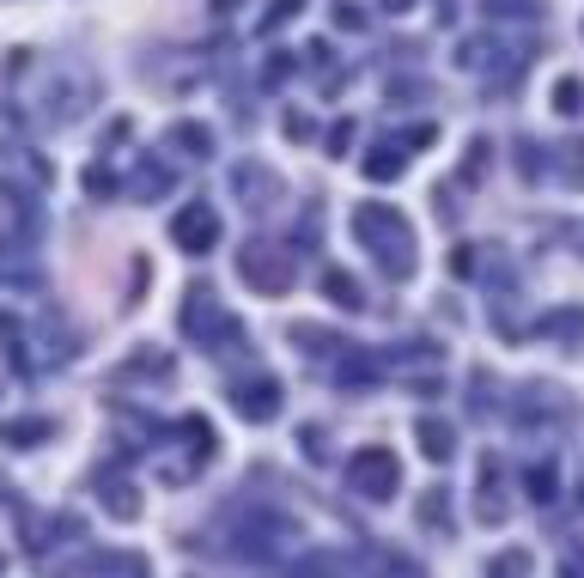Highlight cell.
Wrapping results in <instances>:
<instances>
[{"label": "cell", "mask_w": 584, "mask_h": 578, "mask_svg": "<svg viewBox=\"0 0 584 578\" xmlns=\"http://www.w3.org/2000/svg\"><path fill=\"white\" fill-rule=\"evenodd\" d=\"M353 238L372 250L396 280H408L414 274V238H408V220L396 207H384V201H365V207H353Z\"/></svg>", "instance_id": "cell-1"}, {"label": "cell", "mask_w": 584, "mask_h": 578, "mask_svg": "<svg viewBox=\"0 0 584 578\" xmlns=\"http://www.w3.org/2000/svg\"><path fill=\"white\" fill-rule=\"evenodd\" d=\"M238 280L250 286V293H262V299H286L292 293V250H280L268 238H250L238 250Z\"/></svg>", "instance_id": "cell-2"}, {"label": "cell", "mask_w": 584, "mask_h": 578, "mask_svg": "<svg viewBox=\"0 0 584 578\" xmlns=\"http://www.w3.org/2000/svg\"><path fill=\"white\" fill-rule=\"evenodd\" d=\"M183 335H195L207 353H226V341H238V335H244V323L219 311L213 286L201 280V286H189V299H183Z\"/></svg>", "instance_id": "cell-3"}, {"label": "cell", "mask_w": 584, "mask_h": 578, "mask_svg": "<svg viewBox=\"0 0 584 578\" xmlns=\"http://www.w3.org/2000/svg\"><path fill=\"white\" fill-rule=\"evenodd\" d=\"M341 475H347V487H353V493H365V499H390V493H396V481H402V469H396V457H390L384 445L353 451Z\"/></svg>", "instance_id": "cell-4"}, {"label": "cell", "mask_w": 584, "mask_h": 578, "mask_svg": "<svg viewBox=\"0 0 584 578\" xmlns=\"http://www.w3.org/2000/svg\"><path fill=\"white\" fill-rule=\"evenodd\" d=\"M171 244L189 250V256H207V250L219 244V207H213V201L177 207V213H171Z\"/></svg>", "instance_id": "cell-5"}, {"label": "cell", "mask_w": 584, "mask_h": 578, "mask_svg": "<svg viewBox=\"0 0 584 578\" xmlns=\"http://www.w3.org/2000/svg\"><path fill=\"white\" fill-rule=\"evenodd\" d=\"M232 414H244V420H274L280 414V384L274 378H238L232 384Z\"/></svg>", "instance_id": "cell-6"}, {"label": "cell", "mask_w": 584, "mask_h": 578, "mask_svg": "<svg viewBox=\"0 0 584 578\" xmlns=\"http://www.w3.org/2000/svg\"><path fill=\"white\" fill-rule=\"evenodd\" d=\"M98 505H104L116 524H134V518H140V493H134V481H122V475H104V481H98Z\"/></svg>", "instance_id": "cell-7"}, {"label": "cell", "mask_w": 584, "mask_h": 578, "mask_svg": "<svg viewBox=\"0 0 584 578\" xmlns=\"http://www.w3.org/2000/svg\"><path fill=\"white\" fill-rule=\"evenodd\" d=\"M232 183H238V195L250 189V207H274V195H280L274 171H262V165H238V171H232Z\"/></svg>", "instance_id": "cell-8"}, {"label": "cell", "mask_w": 584, "mask_h": 578, "mask_svg": "<svg viewBox=\"0 0 584 578\" xmlns=\"http://www.w3.org/2000/svg\"><path fill=\"white\" fill-rule=\"evenodd\" d=\"M165 140H171L183 159H207V153H213V128H207V122H177Z\"/></svg>", "instance_id": "cell-9"}, {"label": "cell", "mask_w": 584, "mask_h": 578, "mask_svg": "<svg viewBox=\"0 0 584 578\" xmlns=\"http://www.w3.org/2000/svg\"><path fill=\"white\" fill-rule=\"evenodd\" d=\"M0 439H7L13 451H31V445H43V439H49V420H43V414H25V420H7V426H0Z\"/></svg>", "instance_id": "cell-10"}, {"label": "cell", "mask_w": 584, "mask_h": 578, "mask_svg": "<svg viewBox=\"0 0 584 578\" xmlns=\"http://www.w3.org/2000/svg\"><path fill=\"white\" fill-rule=\"evenodd\" d=\"M323 299H335V305L359 311V280H353V274H341V268H323Z\"/></svg>", "instance_id": "cell-11"}, {"label": "cell", "mask_w": 584, "mask_h": 578, "mask_svg": "<svg viewBox=\"0 0 584 578\" xmlns=\"http://www.w3.org/2000/svg\"><path fill=\"white\" fill-rule=\"evenodd\" d=\"M414 432H420V451H426L432 463H445V457H451V432H445V426H438V420H420Z\"/></svg>", "instance_id": "cell-12"}, {"label": "cell", "mask_w": 584, "mask_h": 578, "mask_svg": "<svg viewBox=\"0 0 584 578\" xmlns=\"http://www.w3.org/2000/svg\"><path fill=\"white\" fill-rule=\"evenodd\" d=\"M177 432H183V439H189V451H195V463H207V457H213V426H207L201 414H189V420H183Z\"/></svg>", "instance_id": "cell-13"}, {"label": "cell", "mask_w": 584, "mask_h": 578, "mask_svg": "<svg viewBox=\"0 0 584 578\" xmlns=\"http://www.w3.org/2000/svg\"><path fill=\"white\" fill-rule=\"evenodd\" d=\"M159 189H171V171H165V165H153V171L134 177V195H140V201H159Z\"/></svg>", "instance_id": "cell-14"}, {"label": "cell", "mask_w": 584, "mask_h": 578, "mask_svg": "<svg viewBox=\"0 0 584 578\" xmlns=\"http://www.w3.org/2000/svg\"><path fill=\"white\" fill-rule=\"evenodd\" d=\"M524 572H530V560H524V554H499V560L487 566V578H524Z\"/></svg>", "instance_id": "cell-15"}, {"label": "cell", "mask_w": 584, "mask_h": 578, "mask_svg": "<svg viewBox=\"0 0 584 578\" xmlns=\"http://www.w3.org/2000/svg\"><path fill=\"white\" fill-rule=\"evenodd\" d=\"M299 7H305V0H280V7H274V13L262 19V31H280L286 19H299Z\"/></svg>", "instance_id": "cell-16"}, {"label": "cell", "mask_w": 584, "mask_h": 578, "mask_svg": "<svg viewBox=\"0 0 584 578\" xmlns=\"http://www.w3.org/2000/svg\"><path fill=\"white\" fill-rule=\"evenodd\" d=\"M560 110H566V116L578 110V80H560Z\"/></svg>", "instance_id": "cell-17"}, {"label": "cell", "mask_w": 584, "mask_h": 578, "mask_svg": "<svg viewBox=\"0 0 584 578\" xmlns=\"http://www.w3.org/2000/svg\"><path fill=\"white\" fill-rule=\"evenodd\" d=\"M390 7H408V0H390Z\"/></svg>", "instance_id": "cell-18"}, {"label": "cell", "mask_w": 584, "mask_h": 578, "mask_svg": "<svg viewBox=\"0 0 584 578\" xmlns=\"http://www.w3.org/2000/svg\"><path fill=\"white\" fill-rule=\"evenodd\" d=\"M0 566H7V560H0Z\"/></svg>", "instance_id": "cell-19"}]
</instances>
